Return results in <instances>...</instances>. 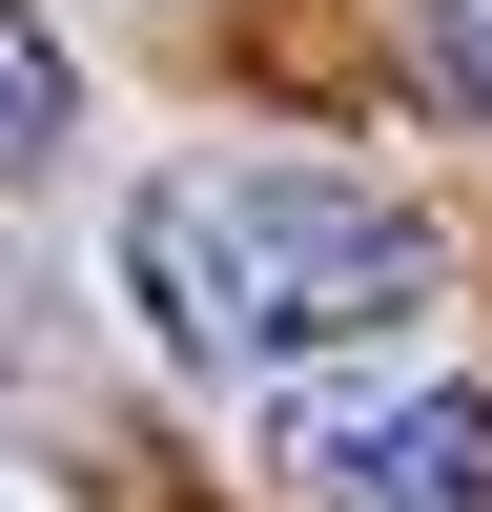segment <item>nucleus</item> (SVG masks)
<instances>
[{
	"label": "nucleus",
	"mask_w": 492,
	"mask_h": 512,
	"mask_svg": "<svg viewBox=\"0 0 492 512\" xmlns=\"http://www.w3.org/2000/svg\"><path fill=\"white\" fill-rule=\"evenodd\" d=\"M103 287L164 369H349V349H410L451 246L349 164H144L103 226Z\"/></svg>",
	"instance_id": "1"
},
{
	"label": "nucleus",
	"mask_w": 492,
	"mask_h": 512,
	"mask_svg": "<svg viewBox=\"0 0 492 512\" xmlns=\"http://www.w3.org/2000/svg\"><path fill=\"white\" fill-rule=\"evenodd\" d=\"M287 492H308V512H492V390H472V369L287 390Z\"/></svg>",
	"instance_id": "2"
},
{
	"label": "nucleus",
	"mask_w": 492,
	"mask_h": 512,
	"mask_svg": "<svg viewBox=\"0 0 492 512\" xmlns=\"http://www.w3.org/2000/svg\"><path fill=\"white\" fill-rule=\"evenodd\" d=\"M62 144H82V62H62V21L0 0V185H41Z\"/></svg>",
	"instance_id": "3"
},
{
	"label": "nucleus",
	"mask_w": 492,
	"mask_h": 512,
	"mask_svg": "<svg viewBox=\"0 0 492 512\" xmlns=\"http://www.w3.org/2000/svg\"><path fill=\"white\" fill-rule=\"evenodd\" d=\"M410 21H431V62H451V103L492 123V0H410Z\"/></svg>",
	"instance_id": "4"
}]
</instances>
